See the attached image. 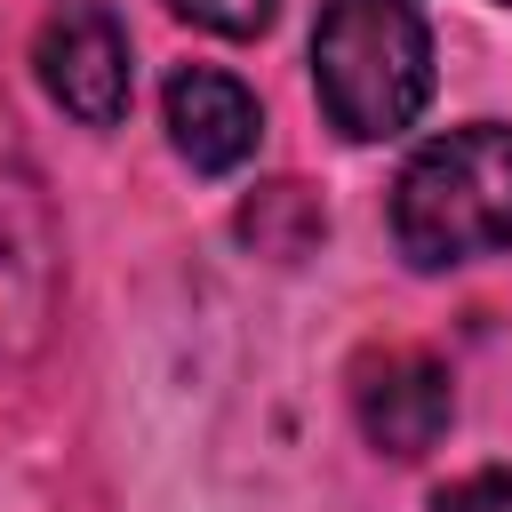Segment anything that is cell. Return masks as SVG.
Masks as SVG:
<instances>
[{"mask_svg": "<svg viewBox=\"0 0 512 512\" xmlns=\"http://www.w3.org/2000/svg\"><path fill=\"white\" fill-rule=\"evenodd\" d=\"M496 8H512V0H496Z\"/></svg>", "mask_w": 512, "mask_h": 512, "instance_id": "10", "label": "cell"}, {"mask_svg": "<svg viewBox=\"0 0 512 512\" xmlns=\"http://www.w3.org/2000/svg\"><path fill=\"white\" fill-rule=\"evenodd\" d=\"M352 408H360V432L384 448V456H424L440 448L448 416H456V392H448V368L416 344H384L352 368Z\"/></svg>", "mask_w": 512, "mask_h": 512, "instance_id": "5", "label": "cell"}, {"mask_svg": "<svg viewBox=\"0 0 512 512\" xmlns=\"http://www.w3.org/2000/svg\"><path fill=\"white\" fill-rule=\"evenodd\" d=\"M392 240L416 272L512 248V128L472 120L432 136L392 184Z\"/></svg>", "mask_w": 512, "mask_h": 512, "instance_id": "2", "label": "cell"}, {"mask_svg": "<svg viewBox=\"0 0 512 512\" xmlns=\"http://www.w3.org/2000/svg\"><path fill=\"white\" fill-rule=\"evenodd\" d=\"M440 512H512V472H472L440 496Z\"/></svg>", "mask_w": 512, "mask_h": 512, "instance_id": "9", "label": "cell"}, {"mask_svg": "<svg viewBox=\"0 0 512 512\" xmlns=\"http://www.w3.org/2000/svg\"><path fill=\"white\" fill-rule=\"evenodd\" d=\"M48 320H56V216L24 144L0 120V360L40 352Z\"/></svg>", "mask_w": 512, "mask_h": 512, "instance_id": "3", "label": "cell"}, {"mask_svg": "<svg viewBox=\"0 0 512 512\" xmlns=\"http://www.w3.org/2000/svg\"><path fill=\"white\" fill-rule=\"evenodd\" d=\"M168 136H176V152H184L200 176H224V168H240V160L256 152L264 120H256V96H248L232 72L184 64V72L168 80Z\"/></svg>", "mask_w": 512, "mask_h": 512, "instance_id": "6", "label": "cell"}, {"mask_svg": "<svg viewBox=\"0 0 512 512\" xmlns=\"http://www.w3.org/2000/svg\"><path fill=\"white\" fill-rule=\"evenodd\" d=\"M320 232H328V208H320V200H312V184H296V176L256 184V200H240V240H248L256 256L296 264V256H312V248H320Z\"/></svg>", "mask_w": 512, "mask_h": 512, "instance_id": "7", "label": "cell"}, {"mask_svg": "<svg viewBox=\"0 0 512 512\" xmlns=\"http://www.w3.org/2000/svg\"><path fill=\"white\" fill-rule=\"evenodd\" d=\"M312 88L336 136L384 144L432 96V32L416 0H328L312 24Z\"/></svg>", "mask_w": 512, "mask_h": 512, "instance_id": "1", "label": "cell"}, {"mask_svg": "<svg viewBox=\"0 0 512 512\" xmlns=\"http://www.w3.org/2000/svg\"><path fill=\"white\" fill-rule=\"evenodd\" d=\"M176 16H192L200 32H224V40H256L264 24H272V8L280 0H168Z\"/></svg>", "mask_w": 512, "mask_h": 512, "instance_id": "8", "label": "cell"}, {"mask_svg": "<svg viewBox=\"0 0 512 512\" xmlns=\"http://www.w3.org/2000/svg\"><path fill=\"white\" fill-rule=\"evenodd\" d=\"M32 64H40V88H48L72 120H88V128H112V120L128 112V32L112 24V8L64 0V8L40 24Z\"/></svg>", "mask_w": 512, "mask_h": 512, "instance_id": "4", "label": "cell"}]
</instances>
